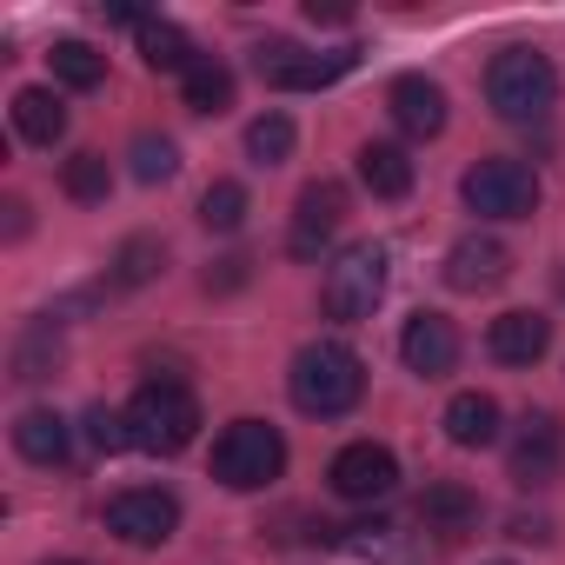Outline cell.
<instances>
[{
	"mask_svg": "<svg viewBox=\"0 0 565 565\" xmlns=\"http://www.w3.org/2000/svg\"><path fill=\"white\" fill-rule=\"evenodd\" d=\"M14 134H21L28 147H61V140H67V107H61V94H54V87H21V94H14Z\"/></svg>",
	"mask_w": 565,
	"mask_h": 565,
	"instance_id": "ac0fdd59",
	"label": "cell"
},
{
	"mask_svg": "<svg viewBox=\"0 0 565 565\" xmlns=\"http://www.w3.org/2000/svg\"><path fill=\"white\" fill-rule=\"evenodd\" d=\"M87 439H94L100 452H127V446H134L127 413H114V406H87Z\"/></svg>",
	"mask_w": 565,
	"mask_h": 565,
	"instance_id": "f546056e",
	"label": "cell"
},
{
	"mask_svg": "<svg viewBox=\"0 0 565 565\" xmlns=\"http://www.w3.org/2000/svg\"><path fill=\"white\" fill-rule=\"evenodd\" d=\"M327 486H333L340 499H353V505H373V499H386V492L399 486V459H393V446H380V439H353V446L333 452Z\"/></svg>",
	"mask_w": 565,
	"mask_h": 565,
	"instance_id": "9c48e42d",
	"label": "cell"
},
{
	"mask_svg": "<svg viewBox=\"0 0 565 565\" xmlns=\"http://www.w3.org/2000/svg\"><path fill=\"white\" fill-rule=\"evenodd\" d=\"M180 94H186L193 114H226V107H233V74H226L220 61H200V67L180 81Z\"/></svg>",
	"mask_w": 565,
	"mask_h": 565,
	"instance_id": "d4e9b609",
	"label": "cell"
},
{
	"mask_svg": "<svg viewBox=\"0 0 565 565\" xmlns=\"http://www.w3.org/2000/svg\"><path fill=\"white\" fill-rule=\"evenodd\" d=\"M386 114L406 140H439L446 134V87L426 81V74H399L386 87Z\"/></svg>",
	"mask_w": 565,
	"mask_h": 565,
	"instance_id": "8fae6325",
	"label": "cell"
},
{
	"mask_svg": "<svg viewBox=\"0 0 565 565\" xmlns=\"http://www.w3.org/2000/svg\"><path fill=\"white\" fill-rule=\"evenodd\" d=\"M486 100H492L499 120L532 127V120L552 114L558 74H552V61H545L539 47H505V54H492V67H486Z\"/></svg>",
	"mask_w": 565,
	"mask_h": 565,
	"instance_id": "3957f363",
	"label": "cell"
},
{
	"mask_svg": "<svg viewBox=\"0 0 565 565\" xmlns=\"http://www.w3.org/2000/svg\"><path fill=\"white\" fill-rule=\"evenodd\" d=\"M419 519H426V532H466V525H479V492L472 486H459V479H433L426 492H419Z\"/></svg>",
	"mask_w": 565,
	"mask_h": 565,
	"instance_id": "ffe728a7",
	"label": "cell"
},
{
	"mask_svg": "<svg viewBox=\"0 0 565 565\" xmlns=\"http://www.w3.org/2000/svg\"><path fill=\"white\" fill-rule=\"evenodd\" d=\"M54 353H61V347H47V327H34V333L14 347V380H47V373H54Z\"/></svg>",
	"mask_w": 565,
	"mask_h": 565,
	"instance_id": "f1b7e54d",
	"label": "cell"
},
{
	"mask_svg": "<svg viewBox=\"0 0 565 565\" xmlns=\"http://www.w3.org/2000/svg\"><path fill=\"white\" fill-rule=\"evenodd\" d=\"M307 21H320V28H347L353 14H347V8H320V0H307Z\"/></svg>",
	"mask_w": 565,
	"mask_h": 565,
	"instance_id": "1f68e13d",
	"label": "cell"
},
{
	"mask_svg": "<svg viewBox=\"0 0 565 565\" xmlns=\"http://www.w3.org/2000/svg\"><path fill=\"white\" fill-rule=\"evenodd\" d=\"M0 213H8V239H21V233H28V200H8Z\"/></svg>",
	"mask_w": 565,
	"mask_h": 565,
	"instance_id": "d6a6232c",
	"label": "cell"
},
{
	"mask_svg": "<svg viewBox=\"0 0 565 565\" xmlns=\"http://www.w3.org/2000/svg\"><path fill=\"white\" fill-rule=\"evenodd\" d=\"M47 565H81V558H47Z\"/></svg>",
	"mask_w": 565,
	"mask_h": 565,
	"instance_id": "e575fe53",
	"label": "cell"
},
{
	"mask_svg": "<svg viewBox=\"0 0 565 565\" xmlns=\"http://www.w3.org/2000/svg\"><path fill=\"white\" fill-rule=\"evenodd\" d=\"M486 565H512V558H486Z\"/></svg>",
	"mask_w": 565,
	"mask_h": 565,
	"instance_id": "d590c367",
	"label": "cell"
},
{
	"mask_svg": "<svg viewBox=\"0 0 565 565\" xmlns=\"http://www.w3.org/2000/svg\"><path fill=\"white\" fill-rule=\"evenodd\" d=\"M340 220H347V186L340 180H313L307 193H300V206H294V253L300 259H313L333 233H340Z\"/></svg>",
	"mask_w": 565,
	"mask_h": 565,
	"instance_id": "5bb4252c",
	"label": "cell"
},
{
	"mask_svg": "<svg viewBox=\"0 0 565 565\" xmlns=\"http://www.w3.org/2000/svg\"><path fill=\"white\" fill-rule=\"evenodd\" d=\"M505 273H512V253H505L492 233H466V239H452V253H446V287H452V294H492Z\"/></svg>",
	"mask_w": 565,
	"mask_h": 565,
	"instance_id": "4fadbf2b",
	"label": "cell"
},
{
	"mask_svg": "<svg viewBox=\"0 0 565 565\" xmlns=\"http://www.w3.org/2000/svg\"><path fill=\"white\" fill-rule=\"evenodd\" d=\"M167 266V246L153 233H134L120 253H114V287H147V279Z\"/></svg>",
	"mask_w": 565,
	"mask_h": 565,
	"instance_id": "4316f807",
	"label": "cell"
},
{
	"mask_svg": "<svg viewBox=\"0 0 565 565\" xmlns=\"http://www.w3.org/2000/svg\"><path fill=\"white\" fill-rule=\"evenodd\" d=\"M279 472H287V439L266 419H233L220 439H213V479L226 492H266Z\"/></svg>",
	"mask_w": 565,
	"mask_h": 565,
	"instance_id": "277c9868",
	"label": "cell"
},
{
	"mask_svg": "<svg viewBox=\"0 0 565 565\" xmlns=\"http://www.w3.org/2000/svg\"><path fill=\"white\" fill-rule=\"evenodd\" d=\"M61 186H67V200L100 206V200L114 193V167H107V153H74V160L61 167Z\"/></svg>",
	"mask_w": 565,
	"mask_h": 565,
	"instance_id": "cb8c5ba5",
	"label": "cell"
},
{
	"mask_svg": "<svg viewBox=\"0 0 565 565\" xmlns=\"http://www.w3.org/2000/svg\"><path fill=\"white\" fill-rule=\"evenodd\" d=\"M386 300V246H347L333 266H327V287H320V307H327V320H340V327H360V320H373V307Z\"/></svg>",
	"mask_w": 565,
	"mask_h": 565,
	"instance_id": "5b68a950",
	"label": "cell"
},
{
	"mask_svg": "<svg viewBox=\"0 0 565 565\" xmlns=\"http://www.w3.org/2000/svg\"><path fill=\"white\" fill-rule=\"evenodd\" d=\"M246 279V259H220V273H206V294H226Z\"/></svg>",
	"mask_w": 565,
	"mask_h": 565,
	"instance_id": "4dcf8cb0",
	"label": "cell"
},
{
	"mask_svg": "<svg viewBox=\"0 0 565 565\" xmlns=\"http://www.w3.org/2000/svg\"><path fill=\"white\" fill-rule=\"evenodd\" d=\"M140 61H147L153 74H180V81H186L206 54H193V41H186L173 21H147V28H140Z\"/></svg>",
	"mask_w": 565,
	"mask_h": 565,
	"instance_id": "44dd1931",
	"label": "cell"
},
{
	"mask_svg": "<svg viewBox=\"0 0 565 565\" xmlns=\"http://www.w3.org/2000/svg\"><path fill=\"white\" fill-rule=\"evenodd\" d=\"M505 466L519 486H552L565 472V426L552 413H525L512 426V446H505Z\"/></svg>",
	"mask_w": 565,
	"mask_h": 565,
	"instance_id": "30bf717a",
	"label": "cell"
},
{
	"mask_svg": "<svg viewBox=\"0 0 565 565\" xmlns=\"http://www.w3.org/2000/svg\"><path fill=\"white\" fill-rule=\"evenodd\" d=\"M459 200L479 213V220H532L539 213V173L525 160H472L466 180H459Z\"/></svg>",
	"mask_w": 565,
	"mask_h": 565,
	"instance_id": "8992f818",
	"label": "cell"
},
{
	"mask_svg": "<svg viewBox=\"0 0 565 565\" xmlns=\"http://www.w3.org/2000/svg\"><path fill=\"white\" fill-rule=\"evenodd\" d=\"M399 360H406V373H419V380H446V373L459 366V327H452L446 313H413L406 333H399Z\"/></svg>",
	"mask_w": 565,
	"mask_h": 565,
	"instance_id": "7c38bea8",
	"label": "cell"
},
{
	"mask_svg": "<svg viewBox=\"0 0 565 565\" xmlns=\"http://www.w3.org/2000/svg\"><path fill=\"white\" fill-rule=\"evenodd\" d=\"M107 532H114L120 545L153 552V545H167V539L180 532V499H173L167 486H127V492H114V505H107Z\"/></svg>",
	"mask_w": 565,
	"mask_h": 565,
	"instance_id": "ba28073f",
	"label": "cell"
},
{
	"mask_svg": "<svg viewBox=\"0 0 565 565\" xmlns=\"http://www.w3.org/2000/svg\"><path fill=\"white\" fill-rule=\"evenodd\" d=\"M200 226L206 233H239L246 226V186L239 180H213L200 193Z\"/></svg>",
	"mask_w": 565,
	"mask_h": 565,
	"instance_id": "484cf974",
	"label": "cell"
},
{
	"mask_svg": "<svg viewBox=\"0 0 565 565\" xmlns=\"http://www.w3.org/2000/svg\"><path fill=\"white\" fill-rule=\"evenodd\" d=\"M14 452H21L28 466H67V459H74V426H67L61 413H47V406H28V413L14 419Z\"/></svg>",
	"mask_w": 565,
	"mask_h": 565,
	"instance_id": "2e32d148",
	"label": "cell"
},
{
	"mask_svg": "<svg viewBox=\"0 0 565 565\" xmlns=\"http://www.w3.org/2000/svg\"><path fill=\"white\" fill-rule=\"evenodd\" d=\"M545 347H552V320L545 313H499L492 327H486V353L499 360V366H539L545 360Z\"/></svg>",
	"mask_w": 565,
	"mask_h": 565,
	"instance_id": "9a60e30c",
	"label": "cell"
},
{
	"mask_svg": "<svg viewBox=\"0 0 565 565\" xmlns=\"http://www.w3.org/2000/svg\"><path fill=\"white\" fill-rule=\"evenodd\" d=\"M127 433H134L140 452L173 459V452H186V446L200 439V399H193L173 373H160V380H147V386L134 393V406H127Z\"/></svg>",
	"mask_w": 565,
	"mask_h": 565,
	"instance_id": "7a4b0ae2",
	"label": "cell"
},
{
	"mask_svg": "<svg viewBox=\"0 0 565 565\" xmlns=\"http://www.w3.org/2000/svg\"><path fill=\"white\" fill-rule=\"evenodd\" d=\"M360 186H366L373 200H406V193H413V160H406V147L366 140V147H360Z\"/></svg>",
	"mask_w": 565,
	"mask_h": 565,
	"instance_id": "d6986e66",
	"label": "cell"
},
{
	"mask_svg": "<svg viewBox=\"0 0 565 565\" xmlns=\"http://www.w3.org/2000/svg\"><path fill=\"white\" fill-rule=\"evenodd\" d=\"M294 147H300V127H294V114H259L253 127H246V160L253 167H279V160H294Z\"/></svg>",
	"mask_w": 565,
	"mask_h": 565,
	"instance_id": "7402d4cb",
	"label": "cell"
},
{
	"mask_svg": "<svg viewBox=\"0 0 565 565\" xmlns=\"http://www.w3.org/2000/svg\"><path fill=\"white\" fill-rule=\"evenodd\" d=\"M512 539H552V525L545 519H512Z\"/></svg>",
	"mask_w": 565,
	"mask_h": 565,
	"instance_id": "836d02e7",
	"label": "cell"
},
{
	"mask_svg": "<svg viewBox=\"0 0 565 565\" xmlns=\"http://www.w3.org/2000/svg\"><path fill=\"white\" fill-rule=\"evenodd\" d=\"M287 393H294V406H300L307 419H347V413L360 406V393H366V366H360L353 347H340V340H313V347L294 353Z\"/></svg>",
	"mask_w": 565,
	"mask_h": 565,
	"instance_id": "6da1fadb",
	"label": "cell"
},
{
	"mask_svg": "<svg viewBox=\"0 0 565 565\" xmlns=\"http://www.w3.org/2000/svg\"><path fill=\"white\" fill-rule=\"evenodd\" d=\"M439 426H446V439H452V446L486 452V446L499 439V399H492V393H452V399H446V413H439Z\"/></svg>",
	"mask_w": 565,
	"mask_h": 565,
	"instance_id": "e0dca14e",
	"label": "cell"
},
{
	"mask_svg": "<svg viewBox=\"0 0 565 565\" xmlns=\"http://www.w3.org/2000/svg\"><path fill=\"white\" fill-rule=\"evenodd\" d=\"M353 67V54H307L300 41H259L253 47V74L273 94H320Z\"/></svg>",
	"mask_w": 565,
	"mask_h": 565,
	"instance_id": "52a82bcc",
	"label": "cell"
},
{
	"mask_svg": "<svg viewBox=\"0 0 565 565\" xmlns=\"http://www.w3.org/2000/svg\"><path fill=\"white\" fill-rule=\"evenodd\" d=\"M173 173H180V147H173L167 134H140V140H134V180L160 186V180H173Z\"/></svg>",
	"mask_w": 565,
	"mask_h": 565,
	"instance_id": "83f0119b",
	"label": "cell"
},
{
	"mask_svg": "<svg viewBox=\"0 0 565 565\" xmlns=\"http://www.w3.org/2000/svg\"><path fill=\"white\" fill-rule=\"evenodd\" d=\"M54 81L61 87H74V94H94L100 81H107V54L100 47H87V41H54Z\"/></svg>",
	"mask_w": 565,
	"mask_h": 565,
	"instance_id": "603a6c76",
	"label": "cell"
}]
</instances>
